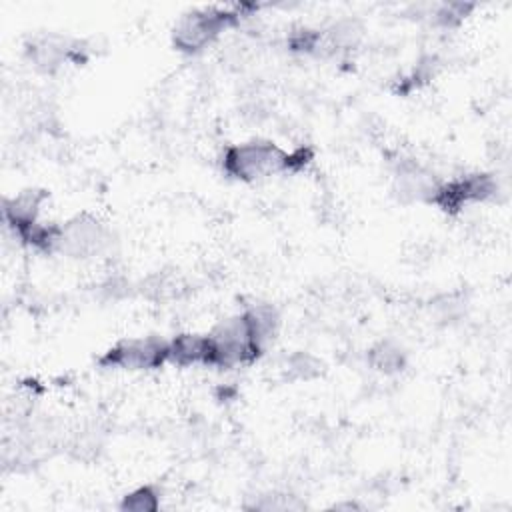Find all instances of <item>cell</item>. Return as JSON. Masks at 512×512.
I'll return each mask as SVG.
<instances>
[{"label": "cell", "instance_id": "cell-1", "mask_svg": "<svg viewBox=\"0 0 512 512\" xmlns=\"http://www.w3.org/2000/svg\"><path fill=\"white\" fill-rule=\"evenodd\" d=\"M222 170L226 176L240 182H254L260 178L292 172L290 152L282 150L272 140H248L232 144L222 154Z\"/></svg>", "mask_w": 512, "mask_h": 512}, {"label": "cell", "instance_id": "cell-2", "mask_svg": "<svg viewBox=\"0 0 512 512\" xmlns=\"http://www.w3.org/2000/svg\"><path fill=\"white\" fill-rule=\"evenodd\" d=\"M242 16V6L196 8L176 22L172 30V44L184 54H198L208 48L224 30L240 24Z\"/></svg>", "mask_w": 512, "mask_h": 512}, {"label": "cell", "instance_id": "cell-3", "mask_svg": "<svg viewBox=\"0 0 512 512\" xmlns=\"http://www.w3.org/2000/svg\"><path fill=\"white\" fill-rule=\"evenodd\" d=\"M210 362L212 368H236L254 362L262 350L252 340L242 314L218 322L210 332Z\"/></svg>", "mask_w": 512, "mask_h": 512}, {"label": "cell", "instance_id": "cell-4", "mask_svg": "<svg viewBox=\"0 0 512 512\" xmlns=\"http://www.w3.org/2000/svg\"><path fill=\"white\" fill-rule=\"evenodd\" d=\"M100 368L116 370H156L168 362V340L160 336H134L118 340L98 360Z\"/></svg>", "mask_w": 512, "mask_h": 512}, {"label": "cell", "instance_id": "cell-5", "mask_svg": "<svg viewBox=\"0 0 512 512\" xmlns=\"http://www.w3.org/2000/svg\"><path fill=\"white\" fill-rule=\"evenodd\" d=\"M498 190H500L498 180L492 174H486V172L464 174L448 182H440L430 204L454 216V214H460L468 204L494 200Z\"/></svg>", "mask_w": 512, "mask_h": 512}, {"label": "cell", "instance_id": "cell-6", "mask_svg": "<svg viewBox=\"0 0 512 512\" xmlns=\"http://www.w3.org/2000/svg\"><path fill=\"white\" fill-rule=\"evenodd\" d=\"M110 244L108 228L92 214H78L60 224L56 252L70 258L98 256Z\"/></svg>", "mask_w": 512, "mask_h": 512}, {"label": "cell", "instance_id": "cell-7", "mask_svg": "<svg viewBox=\"0 0 512 512\" xmlns=\"http://www.w3.org/2000/svg\"><path fill=\"white\" fill-rule=\"evenodd\" d=\"M86 46L80 40L62 34H36L26 44L28 62L44 74L60 70L66 62L80 64L84 60Z\"/></svg>", "mask_w": 512, "mask_h": 512}, {"label": "cell", "instance_id": "cell-8", "mask_svg": "<svg viewBox=\"0 0 512 512\" xmlns=\"http://www.w3.org/2000/svg\"><path fill=\"white\" fill-rule=\"evenodd\" d=\"M440 182L442 180H438L418 162L402 160L394 172L392 190L402 202H430Z\"/></svg>", "mask_w": 512, "mask_h": 512}, {"label": "cell", "instance_id": "cell-9", "mask_svg": "<svg viewBox=\"0 0 512 512\" xmlns=\"http://www.w3.org/2000/svg\"><path fill=\"white\" fill-rule=\"evenodd\" d=\"M48 192L38 188H28L18 192L12 198H4L2 202V218L12 232H18L26 226L38 222V214L42 204L46 202Z\"/></svg>", "mask_w": 512, "mask_h": 512}, {"label": "cell", "instance_id": "cell-10", "mask_svg": "<svg viewBox=\"0 0 512 512\" xmlns=\"http://www.w3.org/2000/svg\"><path fill=\"white\" fill-rule=\"evenodd\" d=\"M168 362L176 366H208L210 362V340L208 334L182 332L168 340Z\"/></svg>", "mask_w": 512, "mask_h": 512}, {"label": "cell", "instance_id": "cell-11", "mask_svg": "<svg viewBox=\"0 0 512 512\" xmlns=\"http://www.w3.org/2000/svg\"><path fill=\"white\" fill-rule=\"evenodd\" d=\"M252 340L264 352V348L276 338L280 328V314L272 304H252L244 312H240Z\"/></svg>", "mask_w": 512, "mask_h": 512}, {"label": "cell", "instance_id": "cell-12", "mask_svg": "<svg viewBox=\"0 0 512 512\" xmlns=\"http://www.w3.org/2000/svg\"><path fill=\"white\" fill-rule=\"evenodd\" d=\"M368 364L382 374H396L406 366V352L392 340H380L368 350Z\"/></svg>", "mask_w": 512, "mask_h": 512}, {"label": "cell", "instance_id": "cell-13", "mask_svg": "<svg viewBox=\"0 0 512 512\" xmlns=\"http://www.w3.org/2000/svg\"><path fill=\"white\" fill-rule=\"evenodd\" d=\"M362 38V28L356 20H338L334 22L326 34H322V42L326 40L332 50H350Z\"/></svg>", "mask_w": 512, "mask_h": 512}, {"label": "cell", "instance_id": "cell-14", "mask_svg": "<svg viewBox=\"0 0 512 512\" xmlns=\"http://www.w3.org/2000/svg\"><path fill=\"white\" fill-rule=\"evenodd\" d=\"M118 508L122 512H154L160 508V490L152 484H144L124 494Z\"/></svg>", "mask_w": 512, "mask_h": 512}, {"label": "cell", "instance_id": "cell-15", "mask_svg": "<svg viewBox=\"0 0 512 512\" xmlns=\"http://www.w3.org/2000/svg\"><path fill=\"white\" fill-rule=\"evenodd\" d=\"M286 374L292 378V380H312L320 374L322 370V364L316 356L308 354V352H294L286 358Z\"/></svg>", "mask_w": 512, "mask_h": 512}, {"label": "cell", "instance_id": "cell-16", "mask_svg": "<svg viewBox=\"0 0 512 512\" xmlns=\"http://www.w3.org/2000/svg\"><path fill=\"white\" fill-rule=\"evenodd\" d=\"M320 46H322V32L320 30L300 26L294 32H290V36H288V48L292 52L310 54V52H316Z\"/></svg>", "mask_w": 512, "mask_h": 512}, {"label": "cell", "instance_id": "cell-17", "mask_svg": "<svg viewBox=\"0 0 512 512\" xmlns=\"http://www.w3.org/2000/svg\"><path fill=\"white\" fill-rule=\"evenodd\" d=\"M468 10H472L470 4H442L436 10L434 20H436V24H440L444 28H452V26L460 24L466 18Z\"/></svg>", "mask_w": 512, "mask_h": 512}]
</instances>
